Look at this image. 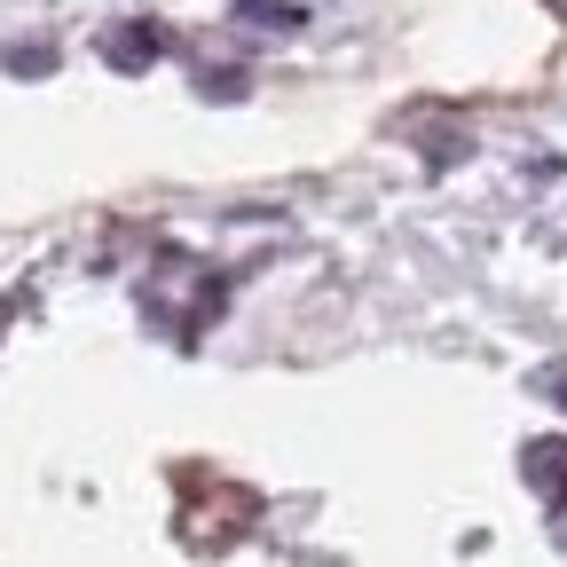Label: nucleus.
Segmentation results:
<instances>
[{"instance_id":"1","label":"nucleus","mask_w":567,"mask_h":567,"mask_svg":"<svg viewBox=\"0 0 567 567\" xmlns=\"http://www.w3.org/2000/svg\"><path fill=\"white\" fill-rule=\"evenodd\" d=\"M237 24H260V32H292V24H308L292 0H237Z\"/></svg>"},{"instance_id":"2","label":"nucleus","mask_w":567,"mask_h":567,"mask_svg":"<svg viewBox=\"0 0 567 567\" xmlns=\"http://www.w3.org/2000/svg\"><path fill=\"white\" fill-rule=\"evenodd\" d=\"M111 63H158V32H126V40H111Z\"/></svg>"}]
</instances>
